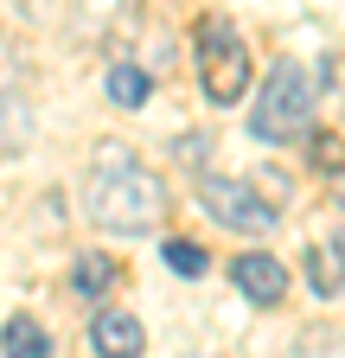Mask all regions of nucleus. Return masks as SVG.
<instances>
[{"label": "nucleus", "mask_w": 345, "mask_h": 358, "mask_svg": "<svg viewBox=\"0 0 345 358\" xmlns=\"http://www.w3.org/2000/svg\"><path fill=\"white\" fill-rule=\"evenodd\" d=\"M90 217L103 224V231L115 237H147L160 231V217H166V179L147 173L141 160H103L96 179H90Z\"/></svg>", "instance_id": "nucleus-1"}, {"label": "nucleus", "mask_w": 345, "mask_h": 358, "mask_svg": "<svg viewBox=\"0 0 345 358\" xmlns=\"http://www.w3.org/2000/svg\"><path fill=\"white\" fill-rule=\"evenodd\" d=\"M307 122H314V71L300 58H281L249 109V134L256 141H294Z\"/></svg>", "instance_id": "nucleus-2"}, {"label": "nucleus", "mask_w": 345, "mask_h": 358, "mask_svg": "<svg viewBox=\"0 0 345 358\" xmlns=\"http://www.w3.org/2000/svg\"><path fill=\"white\" fill-rule=\"evenodd\" d=\"M198 77H205V96L218 103V109L243 103V90H249V45L218 13L198 20Z\"/></svg>", "instance_id": "nucleus-3"}, {"label": "nucleus", "mask_w": 345, "mask_h": 358, "mask_svg": "<svg viewBox=\"0 0 345 358\" xmlns=\"http://www.w3.org/2000/svg\"><path fill=\"white\" fill-rule=\"evenodd\" d=\"M198 199H205V211L218 217L224 231H243V237H256V231H269V224H275V205L256 192V186H243V179H205Z\"/></svg>", "instance_id": "nucleus-4"}, {"label": "nucleus", "mask_w": 345, "mask_h": 358, "mask_svg": "<svg viewBox=\"0 0 345 358\" xmlns=\"http://www.w3.org/2000/svg\"><path fill=\"white\" fill-rule=\"evenodd\" d=\"M230 282L243 288V301H256V307H275V301L288 294V268H281L269 250H249V256H237V262H230Z\"/></svg>", "instance_id": "nucleus-5"}, {"label": "nucleus", "mask_w": 345, "mask_h": 358, "mask_svg": "<svg viewBox=\"0 0 345 358\" xmlns=\"http://www.w3.org/2000/svg\"><path fill=\"white\" fill-rule=\"evenodd\" d=\"M90 339H96V352H115V358H135V352H147L141 320H135V313H122V307H103V313H96Z\"/></svg>", "instance_id": "nucleus-6"}, {"label": "nucleus", "mask_w": 345, "mask_h": 358, "mask_svg": "<svg viewBox=\"0 0 345 358\" xmlns=\"http://www.w3.org/2000/svg\"><path fill=\"white\" fill-rule=\"evenodd\" d=\"M109 282H115V256H103V250H83V256L71 262V288H77L83 301L109 294Z\"/></svg>", "instance_id": "nucleus-7"}, {"label": "nucleus", "mask_w": 345, "mask_h": 358, "mask_svg": "<svg viewBox=\"0 0 345 358\" xmlns=\"http://www.w3.org/2000/svg\"><path fill=\"white\" fill-rule=\"evenodd\" d=\"M0 345H7V352H20V358H45V352H52L45 327H38L32 313H13V320H7V333H0Z\"/></svg>", "instance_id": "nucleus-8"}, {"label": "nucleus", "mask_w": 345, "mask_h": 358, "mask_svg": "<svg viewBox=\"0 0 345 358\" xmlns=\"http://www.w3.org/2000/svg\"><path fill=\"white\" fill-rule=\"evenodd\" d=\"M109 103L115 109H141L147 103V71L141 64H115L109 71Z\"/></svg>", "instance_id": "nucleus-9"}, {"label": "nucleus", "mask_w": 345, "mask_h": 358, "mask_svg": "<svg viewBox=\"0 0 345 358\" xmlns=\"http://www.w3.org/2000/svg\"><path fill=\"white\" fill-rule=\"evenodd\" d=\"M307 282H314L320 301L339 294V288H345V256H332V250H307Z\"/></svg>", "instance_id": "nucleus-10"}, {"label": "nucleus", "mask_w": 345, "mask_h": 358, "mask_svg": "<svg viewBox=\"0 0 345 358\" xmlns=\"http://www.w3.org/2000/svg\"><path fill=\"white\" fill-rule=\"evenodd\" d=\"M166 268H179V275H205L211 262H205V250H198L192 237H172V243H166Z\"/></svg>", "instance_id": "nucleus-11"}, {"label": "nucleus", "mask_w": 345, "mask_h": 358, "mask_svg": "<svg viewBox=\"0 0 345 358\" xmlns=\"http://www.w3.org/2000/svg\"><path fill=\"white\" fill-rule=\"evenodd\" d=\"M256 192H263V199L281 211V205H288V192H294V179H288V173H256Z\"/></svg>", "instance_id": "nucleus-12"}, {"label": "nucleus", "mask_w": 345, "mask_h": 358, "mask_svg": "<svg viewBox=\"0 0 345 358\" xmlns=\"http://www.w3.org/2000/svg\"><path fill=\"white\" fill-rule=\"evenodd\" d=\"M332 250H345V205H339V217H332Z\"/></svg>", "instance_id": "nucleus-13"}]
</instances>
